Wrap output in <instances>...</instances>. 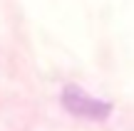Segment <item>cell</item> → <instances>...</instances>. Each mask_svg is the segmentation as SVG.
I'll return each mask as SVG.
<instances>
[{"mask_svg":"<svg viewBox=\"0 0 134 131\" xmlns=\"http://www.w3.org/2000/svg\"><path fill=\"white\" fill-rule=\"evenodd\" d=\"M60 102H62V107L72 114V116L90 119V121H104V119H109L112 109H114L109 102L90 97L82 87H75V84H67V87L62 89Z\"/></svg>","mask_w":134,"mask_h":131,"instance_id":"1","label":"cell"}]
</instances>
